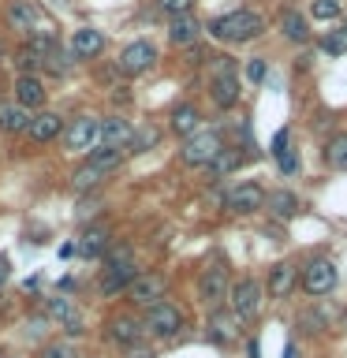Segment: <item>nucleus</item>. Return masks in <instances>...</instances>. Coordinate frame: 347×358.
<instances>
[{
  "mask_svg": "<svg viewBox=\"0 0 347 358\" xmlns=\"http://www.w3.org/2000/svg\"><path fill=\"white\" fill-rule=\"evenodd\" d=\"M15 97H19V105L22 108H38L41 101H45V86H41V78L38 75H19L15 78Z\"/></svg>",
  "mask_w": 347,
  "mask_h": 358,
  "instance_id": "dca6fc26",
  "label": "nucleus"
},
{
  "mask_svg": "<svg viewBox=\"0 0 347 358\" xmlns=\"http://www.w3.org/2000/svg\"><path fill=\"white\" fill-rule=\"evenodd\" d=\"M198 34H201V22L190 15V11H187V15H176L172 27H168V38H172V45H194Z\"/></svg>",
  "mask_w": 347,
  "mask_h": 358,
  "instance_id": "a211bd4d",
  "label": "nucleus"
},
{
  "mask_svg": "<svg viewBox=\"0 0 347 358\" xmlns=\"http://www.w3.org/2000/svg\"><path fill=\"white\" fill-rule=\"evenodd\" d=\"M265 30V19L250 8H239V11H228V15L213 19L209 22V38H217L224 45H243V41H254L257 34Z\"/></svg>",
  "mask_w": 347,
  "mask_h": 358,
  "instance_id": "f257e3e1",
  "label": "nucleus"
},
{
  "mask_svg": "<svg viewBox=\"0 0 347 358\" xmlns=\"http://www.w3.org/2000/svg\"><path fill=\"white\" fill-rule=\"evenodd\" d=\"M38 19H41L38 4H30V0H11V8H8V27H11V30H19V34H34Z\"/></svg>",
  "mask_w": 347,
  "mask_h": 358,
  "instance_id": "f8f14e48",
  "label": "nucleus"
},
{
  "mask_svg": "<svg viewBox=\"0 0 347 358\" xmlns=\"http://www.w3.org/2000/svg\"><path fill=\"white\" fill-rule=\"evenodd\" d=\"M302 287H306L310 295H329L336 287V265L329 257H313L306 265V273H302Z\"/></svg>",
  "mask_w": 347,
  "mask_h": 358,
  "instance_id": "39448f33",
  "label": "nucleus"
},
{
  "mask_svg": "<svg viewBox=\"0 0 347 358\" xmlns=\"http://www.w3.org/2000/svg\"><path fill=\"white\" fill-rule=\"evenodd\" d=\"M224 284H228V276H224V268L220 265H209L206 273H201V299L206 302H220V295H224Z\"/></svg>",
  "mask_w": 347,
  "mask_h": 358,
  "instance_id": "4be33fe9",
  "label": "nucleus"
},
{
  "mask_svg": "<svg viewBox=\"0 0 347 358\" xmlns=\"http://www.w3.org/2000/svg\"><path fill=\"white\" fill-rule=\"evenodd\" d=\"M284 358H299V355H295V343H288V347H284Z\"/></svg>",
  "mask_w": 347,
  "mask_h": 358,
  "instance_id": "a18cd8bd",
  "label": "nucleus"
},
{
  "mask_svg": "<svg viewBox=\"0 0 347 358\" xmlns=\"http://www.w3.org/2000/svg\"><path fill=\"white\" fill-rule=\"evenodd\" d=\"M134 276H139V273H134V265H131V262L108 265V268H105V276H101V291H105V295H116V291L131 287V280H134Z\"/></svg>",
  "mask_w": 347,
  "mask_h": 358,
  "instance_id": "f3484780",
  "label": "nucleus"
},
{
  "mask_svg": "<svg viewBox=\"0 0 347 358\" xmlns=\"http://www.w3.org/2000/svg\"><path fill=\"white\" fill-rule=\"evenodd\" d=\"M276 164H280V172H284V176H295L299 172V153L295 150H284V153L276 157Z\"/></svg>",
  "mask_w": 347,
  "mask_h": 358,
  "instance_id": "4c0bfd02",
  "label": "nucleus"
},
{
  "mask_svg": "<svg viewBox=\"0 0 347 358\" xmlns=\"http://www.w3.org/2000/svg\"><path fill=\"white\" fill-rule=\"evenodd\" d=\"M30 127V112L22 105H0V131L15 134V131H27Z\"/></svg>",
  "mask_w": 347,
  "mask_h": 358,
  "instance_id": "b1692460",
  "label": "nucleus"
},
{
  "mask_svg": "<svg viewBox=\"0 0 347 358\" xmlns=\"http://www.w3.org/2000/svg\"><path fill=\"white\" fill-rule=\"evenodd\" d=\"M97 127H101V120L94 116H78L71 127L64 131V142H67V150H94V142H97Z\"/></svg>",
  "mask_w": 347,
  "mask_h": 358,
  "instance_id": "1a4fd4ad",
  "label": "nucleus"
},
{
  "mask_svg": "<svg viewBox=\"0 0 347 358\" xmlns=\"http://www.w3.org/2000/svg\"><path fill=\"white\" fill-rule=\"evenodd\" d=\"M131 358H153L150 351H131Z\"/></svg>",
  "mask_w": 347,
  "mask_h": 358,
  "instance_id": "49530a36",
  "label": "nucleus"
},
{
  "mask_svg": "<svg viewBox=\"0 0 347 358\" xmlns=\"http://www.w3.org/2000/svg\"><path fill=\"white\" fill-rule=\"evenodd\" d=\"M321 49L329 52V56H344V52H347V27L325 34V38H321Z\"/></svg>",
  "mask_w": 347,
  "mask_h": 358,
  "instance_id": "7c9ffc66",
  "label": "nucleus"
},
{
  "mask_svg": "<svg viewBox=\"0 0 347 358\" xmlns=\"http://www.w3.org/2000/svg\"><path fill=\"white\" fill-rule=\"evenodd\" d=\"M146 329H150L153 336H161V340H168V336H176L179 329H183V310L172 306V302H157V306H150Z\"/></svg>",
  "mask_w": 347,
  "mask_h": 358,
  "instance_id": "20e7f679",
  "label": "nucleus"
},
{
  "mask_svg": "<svg viewBox=\"0 0 347 358\" xmlns=\"http://www.w3.org/2000/svg\"><path fill=\"white\" fill-rule=\"evenodd\" d=\"M239 161H243L239 150H228V145H224V150L209 161V176H217V179L228 176V172H235V168H239Z\"/></svg>",
  "mask_w": 347,
  "mask_h": 358,
  "instance_id": "cd10ccee",
  "label": "nucleus"
},
{
  "mask_svg": "<svg viewBox=\"0 0 347 358\" xmlns=\"http://www.w3.org/2000/svg\"><path fill=\"white\" fill-rule=\"evenodd\" d=\"M288 138H291V131H280L276 138H273V150H269V153H273V157H280V153L288 150Z\"/></svg>",
  "mask_w": 347,
  "mask_h": 358,
  "instance_id": "a19ab883",
  "label": "nucleus"
},
{
  "mask_svg": "<svg viewBox=\"0 0 347 358\" xmlns=\"http://www.w3.org/2000/svg\"><path fill=\"white\" fill-rule=\"evenodd\" d=\"M60 329H64L67 336H83V332H86V329H83V317H78V310H75L71 317H67V321L60 324Z\"/></svg>",
  "mask_w": 347,
  "mask_h": 358,
  "instance_id": "ea45409f",
  "label": "nucleus"
},
{
  "mask_svg": "<svg viewBox=\"0 0 347 358\" xmlns=\"http://www.w3.org/2000/svg\"><path fill=\"white\" fill-rule=\"evenodd\" d=\"M131 123L123 120V116H108V120H101V127H97V138L101 145H108V150H123V145L131 142Z\"/></svg>",
  "mask_w": 347,
  "mask_h": 358,
  "instance_id": "9b49d317",
  "label": "nucleus"
},
{
  "mask_svg": "<svg viewBox=\"0 0 347 358\" xmlns=\"http://www.w3.org/2000/svg\"><path fill=\"white\" fill-rule=\"evenodd\" d=\"M41 67H49L52 75H64V71H67V52L60 49V45H56V49H52V52L41 60Z\"/></svg>",
  "mask_w": 347,
  "mask_h": 358,
  "instance_id": "72a5a7b5",
  "label": "nucleus"
},
{
  "mask_svg": "<svg viewBox=\"0 0 347 358\" xmlns=\"http://www.w3.org/2000/svg\"><path fill=\"white\" fill-rule=\"evenodd\" d=\"M190 4H194V0H157V8H161L164 11V15H187V11H190Z\"/></svg>",
  "mask_w": 347,
  "mask_h": 358,
  "instance_id": "c9c22d12",
  "label": "nucleus"
},
{
  "mask_svg": "<svg viewBox=\"0 0 347 358\" xmlns=\"http://www.w3.org/2000/svg\"><path fill=\"white\" fill-rule=\"evenodd\" d=\"M27 134L34 142H52L56 134H60V116H56V112H38V116H30Z\"/></svg>",
  "mask_w": 347,
  "mask_h": 358,
  "instance_id": "6ab92c4d",
  "label": "nucleus"
},
{
  "mask_svg": "<svg viewBox=\"0 0 347 358\" xmlns=\"http://www.w3.org/2000/svg\"><path fill=\"white\" fill-rule=\"evenodd\" d=\"M172 131L183 134V138H190V134L198 131V108L194 105H176L172 108Z\"/></svg>",
  "mask_w": 347,
  "mask_h": 358,
  "instance_id": "393cba45",
  "label": "nucleus"
},
{
  "mask_svg": "<svg viewBox=\"0 0 347 358\" xmlns=\"http://www.w3.org/2000/svg\"><path fill=\"white\" fill-rule=\"evenodd\" d=\"M157 64V49L153 41H131L127 49L120 52V71L123 75H142Z\"/></svg>",
  "mask_w": 347,
  "mask_h": 358,
  "instance_id": "423d86ee",
  "label": "nucleus"
},
{
  "mask_svg": "<svg viewBox=\"0 0 347 358\" xmlns=\"http://www.w3.org/2000/svg\"><path fill=\"white\" fill-rule=\"evenodd\" d=\"M220 150H224V142H220L217 131H194V134L183 142L179 157H183V164H209Z\"/></svg>",
  "mask_w": 347,
  "mask_h": 358,
  "instance_id": "f03ea898",
  "label": "nucleus"
},
{
  "mask_svg": "<svg viewBox=\"0 0 347 358\" xmlns=\"http://www.w3.org/2000/svg\"><path fill=\"white\" fill-rule=\"evenodd\" d=\"M11 276V262H8V257L4 254H0V284H4V280Z\"/></svg>",
  "mask_w": 347,
  "mask_h": 358,
  "instance_id": "37998d69",
  "label": "nucleus"
},
{
  "mask_svg": "<svg viewBox=\"0 0 347 358\" xmlns=\"http://www.w3.org/2000/svg\"><path fill=\"white\" fill-rule=\"evenodd\" d=\"M105 52V34L94 30V27H83V30H75V38H71V56L75 60H94V56Z\"/></svg>",
  "mask_w": 347,
  "mask_h": 358,
  "instance_id": "9d476101",
  "label": "nucleus"
},
{
  "mask_svg": "<svg viewBox=\"0 0 347 358\" xmlns=\"http://www.w3.org/2000/svg\"><path fill=\"white\" fill-rule=\"evenodd\" d=\"M325 164L336 168V172H347V134H332L329 145H325Z\"/></svg>",
  "mask_w": 347,
  "mask_h": 358,
  "instance_id": "bb28decb",
  "label": "nucleus"
},
{
  "mask_svg": "<svg viewBox=\"0 0 347 358\" xmlns=\"http://www.w3.org/2000/svg\"><path fill=\"white\" fill-rule=\"evenodd\" d=\"M139 336H142V324L134 321V317H112L108 321V340L112 343L131 347V343H139Z\"/></svg>",
  "mask_w": 347,
  "mask_h": 358,
  "instance_id": "aec40b11",
  "label": "nucleus"
},
{
  "mask_svg": "<svg viewBox=\"0 0 347 358\" xmlns=\"http://www.w3.org/2000/svg\"><path fill=\"white\" fill-rule=\"evenodd\" d=\"M209 340H217V343L239 340V317L228 310H213L209 313Z\"/></svg>",
  "mask_w": 347,
  "mask_h": 358,
  "instance_id": "ddd939ff",
  "label": "nucleus"
},
{
  "mask_svg": "<svg viewBox=\"0 0 347 358\" xmlns=\"http://www.w3.org/2000/svg\"><path fill=\"white\" fill-rule=\"evenodd\" d=\"M246 355H250V358H262V347H257V340H254L250 347H246Z\"/></svg>",
  "mask_w": 347,
  "mask_h": 358,
  "instance_id": "c03bdc74",
  "label": "nucleus"
},
{
  "mask_svg": "<svg viewBox=\"0 0 347 358\" xmlns=\"http://www.w3.org/2000/svg\"><path fill=\"white\" fill-rule=\"evenodd\" d=\"M101 176H105L101 168H94V164H83V168L75 172L71 187H75V190H90V187H97V183H101Z\"/></svg>",
  "mask_w": 347,
  "mask_h": 358,
  "instance_id": "2f4dec72",
  "label": "nucleus"
},
{
  "mask_svg": "<svg viewBox=\"0 0 347 358\" xmlns=\"http://www.w3.org/2000/svg\"><path fill=\"white\" fill-rule=\"evenodd\" d=\"M224 206H228L232 213H243V217H246V213H257L265 206V190L257 183H239L228 198H224Z\"/></svg>",
  "mask_w": 347,
  "mask_h": 358,
  "instance_id": "6e6552de",
  "label": "nucleus"
},
{
  "mask_svg": "<svg viewBox=\"0 0 347 358\" xmlns=\"http://www.w3.org/2000/svg\"><path fill=\"white\" fill-rule=\"evenodd\" d=\"M90 164L101 168V172H112V168L123 164V150H108V145H101V150H90Z\"/></svg>",
  "mask_w": 347,
  "mask_h": 358,
  "instance_id": "c756f323",
  "label": "nucleus"
},
{
  "mask_svg": "<svg viewBox=\"0 0 347 358\" xmlns=\"http://www.w3.org/2000/svg\"><path fill=\"white\" fill-rule=\"evenodd\" d=\"M41 358H75V347H71V343H60V340H56V343H45V347H41Z\"/></svg>",
  "mask_w": 347,
  "mask_h": 358,
  "instance_id": "e433bc0d",
  "label": "nucleus"
},
{
  "mask_svg": "<svg viewBox=\"0 0 347 358\" xmlns=\"http://www.w3.org/2000/svg\"><path fill=\"white\" fill-rule=\"evenodd\" d=\"M105 246H108V231L105 228H86L83 235H78V254H86V257L105 254Z\"/></svg>",
  "mask_w": 347,
  "mask_h": 358,
  "instance_id": "a878e982",
  "label": "nucleus"
},
{
  "mask_svg": "<svg viewBox=\"0 0 347 358\" xmlns=\"http://www.w3.org/2000/svg\"><path fill=\"white\" fill-rule=\"evenodd\" d=\"M131 302H139V306H157L164 295V276H157V273H142V276H134L131 280Z\"/></svg>",
  "mask_w": 347,
  "mask_h": 358,
  "instance_id": "0eeeda50",
  "label": "nucleus"
},
{
  "mask_svg": "<svg viewBox=\"0 0 347 358\" xmlns=\"http://www.w3.org/2000/svg\"><path fill=\"white\" fill-rule=\"evenodd\" d=\"M340 11H344V0H313V4H310L313 19H336Z\"/></svg>",
  "mask_w": 347,
  "mask_h": 358,
  "instance_id": "473e14b6",
  "label": "nucleus"
},
{
  "mask_svg": "<svg viewBox=\"0 0 347 358\" xmlns=\"http://www.w3.org/2000/svg\"><path fill=\"white\" fill-rule=\"evenodd\" d=\"M94 213H97V201H83V206H78V220L94 217Z\"/></svg>",
  "mask_w": 347,
  "mask_h": 358,
  "instance_id": "79ce46f5",
  "label": "nucleus"
},
{
  "mask_svg": "<svg viewBox=\"0 0 347 358\" xmlns=\"http://www.w3.org/2000/svg\"><path fill=\"white\" fill-rule=\"evenodd\" d=\"M295 280H299V268L291 265V262H280V265H273V273H269V295H273V299H284V295H291Z\"/></svg>",
  "mask_w": 347,
  "mask_h": 358,
  "instance_id": "4468645a",
  "label": "nucleus"
},
{
  "mask_svg": "<svg viewBox=\"0 0 347 358\" xmlns=\"http://www.w3.org/2000/svg\"><path fill=\"white\" fill-rule=\"evenodd\" d=\"M71 313H75V306H71V302H67V299H49V317L52 321H67V317H71Z\"/></svg>",
  "mask_w": 347,
  "mask_h": 358,
  "instance_id": "f704fd0d",
  "label": "nucleus"
},
{
  "mask_svg": "<svg viewBox=\"0 0 347 358\" xmlns=\"http://www.w3.org/2000/svg\"><path fill=\"white\" fill-rule=\"evenodd\" d=\"M257 310H262V284L257 280H239L232 287V313L239 321H250L257 317Z\"/></svg>",
  "mask_w": 347,
  "mask_h": 358,
  "instance_id": "7ed1b4c3",
  "label": "nucleus"
},
{
  "mask_svg": "<svg viewBox=\"0 0 347 358\" xmlns=\"http://www.w3.org/2000/svg\"><path fill=\"white\" fill-rule=\"evenodd\" d=\"M280 30H284L288 41H306V38H310L306 19H302L295 8H284V11H280Z\"/></svg>",
  "mask_w": 347,
  "mask_h": 358,
  "instance_id": "5701e85b",
  "label": "nucleus"
},
{
  "mask_svg": "<svg viewBox=\"0 0 347 358\" xmlns=\"http://www.w3.org/2000/svg\"><path fill=\"white\" fill-rule=\"evenodd\" d=\"M213 101H217L220 108L239 105V75H220V78H213Z\"/></svg>",
  "mask_w": 347,
  "mask_h": 358,
  "instance_id": "412c9836",
  "label": "nucleus"
},
{
  "mask_svg": "<svg viewBox=\"0 0 347 358\" xmlns=\"http://www.w3.org/2000/svg\"><path fill=\"white\" fill-rule=\"evenodd\" d=\"M246 78H250V83H265V60H250V64H246Z\"/></svg>",
  "mask_w": 347,
  "mask_h": 358,
  "instance_id": "58836bf2",
  "label": "nucleus"
},
{
  "mask_svg": "<svg viewBox=\"0 0 347 358\" xmlns=\"http://www.w3.org/2000/svg\"><path fill=\"white\" fill-rule=\"evenodd\" d=\"M265 206L276 220H291V217H299L302 201H299V194H291V190H273V194H265Z\"/></svg>",
  "mask_w": 347,
  "mask_h": 358,
  "instance_id": "2eb2a0df",
  "label": "nucleus"
},
{
  "mask_svg": "<svg viewBox=\"0 0 347 358\" xmlns=\"http://www.w3.org/2000/svg\"><path fill=\"white\" fill-rule=\"evenodd\" d=\"M157 142H161V131H157L153 123H146V127H139V131L131 134L127 150H131V153H146V150H153Z\"/></svg>",
  "mask_w": 347,
  "mask_h": 358,
  "instance_id": "c85d7f7f",
  "label": "nucleus"
}]
</instances>
